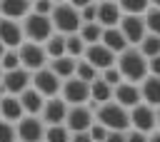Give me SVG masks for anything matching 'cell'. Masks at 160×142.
<instances>
[{"label":"cell","mask_w":160,"mask_h":142,"mask_svg":"<svg viewBox=\"0 0 160 142\" xmlns=\"http://www.w3.org/2000/svg\"><path fill=\"white\" fill-rule=\"evenodd\" d=\"M30 87H35V90L48 100V97H58V95H60L62 80H60V77L45 65V67H40V70L30 72Z\"/></svg>","instance_id":"cell-5"},{"label":"cell","mask_w":160,"mask_h":142,"mask_svg":"<svg viewBox=\"0 0 160 142\" xmlns=\"http://www.w3.org/2000/svg\"><path fill=\"white\" fill-rule=\"evenodd\" d=\"M20 27H22V37H25L28 42H40V45L55 32L50 17H48V15H38V12H32V10L22 17Z\"/></svg>","instance_id":"cell-4"},{"label":"cell","mask_w":160,"mask_h":142,"mask_svg":"<svg viewBox=\"0 0 160 142\" xmlns=\"http://www.w3.org/2000/svg\"><path fill=\"white\" fill-rule=\"evenodd\" d=\"M22 27L18 20H8V17H0V42L5 47H20L22 45Z\"/></svg>","instance_id":"cell-17"},{"label":"cell","mask_w":160,"mask_h":142,"mask_svg":"<svg viewBox=\"0 0 160 142\" xmlns=\"http://www.w3.org/2000/svg\"><path fill=\"white\" fill-rule=\"evenodd\" d=\"M125 142H148V135L138 132V130H128L125 132Z\"/></svg>","instance_id":"cell-39"},{"label":"cell","mask_w":160,"mask_h":142,"mask_svg":"<svg viewBox=\"0 0 160 142\" xmlns=\"http://www.w3.org/2000/svg\"><path fill=\"white\" fill-rule=\"evenodd\" d=\"M0 80H2V67H0Z\"/></svg>","instance_id":"cell-49"},{"label":"cell","mask_w":160,"mask_h":142,"mask_svg":"<svg viewBox=\"0 0 160 142\" xmlns=\"http://www.w3.org/2000/svg\"><path fill=\"white\" fill-rule=\"evenodd\" d=\"M98 77H100L102 82H108L110 87H115V85H120V82H122V75H120V70H118L115 65H110V67L100 70V72H98Z\"/></svg>","instance_id":"cell-34"},{"label":"cell","mask_w":160,"mask_h":142,"mask_svg":"<svg viewBox=\"0 0 160 142\" xmlns=\"http://www.w3.org/2000/svg\"><path fill=\"white\" fill-rule=\"evenodd\" d=\"M105 142H125V132H120V130H108Z\"/></svg>","instance_id":"cell-41"},{"label":"cell","mask_w":160,"mask_h":142,"mask_svg":"<svg viewBox=\"0 0 160 142\" xmlns=\"http://www.w3.org/2000/svg\"><path fill=\"white\" fill-rule=\"evenodd\" d=\"M148 142H160V130H152L148 135Z\"/></svg>","instance_id":"cell-44"},{"label":"cell","mask_w":160,"mask_h":142,"mask_svg":"<svg viewBox=\"0 0 160 142\" xmlns=\"http://www.w3.org/2000/svg\"><path fill=\"white\" fill-rule=\"evenodd\" d=\"M142 22H145V30L150 35H158L160 37V10L158 7H148L142 12Z\"/></svg>","instance_id":"cell-31"},{"label":"cell","mask_w":160,"mask_h":142,"mask_svg":"<svg viewBox=\"0 0 160 142\" xmlns=\"http://www.w3.org/2000/svg\"><path fill=\"white\" fill-rule=\"evenodd\" d=\"M135 47H138V50H140V52H142V55L150 60V57L160 55V37H158V35H150V32H145V37H142V40H140Z\"/></svg>","instance_id":"cell-26"},{"label":"cell","mask_w":160,"mask_h":142,"mask_svg":"<svg viewBox=\"0 0 160 142\" xmlns=\"http://www.w3.org/2000/svg\"><path fill=\"white\" fill-rule=\"evenodd\" d=\"M118 27H120V32H122V37L128 40V45H138L142 37H145V22H142V15H122L120 17V22H118Z\"/></svg>","instance_id":"cell-13"},{"label":"cell","mask_w":160,"mask_h":142,"mask_svg":"<svg viewBox=\"0 0 160 142\" xmlns=\"http://www.w3.org/2000/svg\"><path fill=\"white\" fill-rule=\"evenodd\" d=\"M122 10V15H142L150 7V0H115Z\"/></svg>","instance_id":"cell-30"},{"label":"cell","mask_w":160,"mask_h":142,"mask_svg":"<svg viewBox=\"0 0 160 142\" xmlns=\"http://www.w3.org/2000/svg\"><path fill=\"white\" fill-rule=\"evenodd\" d=\"M0 142H18V132H15V122L0 120Z\"/></svg>","instance_id":"cell-35"},{"label":"cell","mask_w":160,"mask_h":142,"mask_svg":"<svg viewBox=\"0 0 160 142\" xmlns=\"http://www.w3.org/2000/svg\"><path fill=\"white\" fill-rule=\"evenodd\" d=\"M5 50H8V47H5L2 42H0V57H2V52H5Z\"/></svg>","instance_id":"cell-47"},{"label":"cell","mask_w":160,"mask_h":142,"mask_svg":"<svg viewBox=\"0 0 160 142\" xmlns=\"http://www.w3.org/2000/svg\"><path fill=\"white\" fill-rule=\"evenodd\" d=\"M42 142H70V130L65 125H45Z\"/></svg>","instance_id":"cell-27"},{"label":"cell","mask_w":160,"mask_h":142,"mask_svg":"<svg viewBox=\"0 0 160 142\" xmlns=\"http://www.w3.org/2000/svg\"><path fill=\"white\" fill-rule=\"evenodd\" d=\"M148 75L160 77V55H155V57H150V60H148Z\"/></svg>","instance_id":"cell-40"},{"label":"cell","mask_w":160,"mask_h":142,"mask_svg":"<svg viewBox=\"0 0 160 142\" xmlns=\"http://www.w3.org/2000/svg\"><path fill=\"white\" fill-rule=\"evenodd\" d=\"M30 2L28 0H0V17H8V20H22L28 12H30Z\"/></svg>","instance_id":"cell-22"},{"label":"cell","mask_w":160,"mask_h":142,"mask_svg":"<svg viewBox=\"0 0 160 142\" xmlns=\"http://www.w3.org/2000/svg\"><path fill=\"white\" fill-rule=\"evenodd\" d=\"M150 7H158L160 10V0H150Z\"/></svg>","instance_id":"cell-46"},{"label":"cell","mask_w":160,"mask_h":142,"mask_svg":"<svg viewBox=\"0 0 160 142\" xmlns=\"http://www.w3.org/2000/svg\"><path fill=\"white\" fill-rule=\"evenodd\" d=\"M18 100H20V105H22V112H25V115H38V117H40L42 105H45V97H42L35 87L22 90V92L18 95Z\"/></svg>","instance_id":"cell-19"},{"label":"cell","mask_w":160,"mask_h":142,"mask_svg":"<svg viewBox=\"0 0 160 142\" xmlns=\"http://www.w3.org/2000/svg\"><path fill=\"white\" fill-rule=\"evenodd\" d=\"M155 130H160V105L155 107Z\"/></svg>","instance_id":"cell-45"},{"label":"cell","mask_w":160,"mask_h":142,"mask_svg":"<svg viewBox=\"0 0 160 142\" xmlns=\"http://www.w3.org/2000/svg\"><path fill=\"white\" fill-rule=\"evenodd\" d=\"M138 85H140V97H142V102L158 107V105H160V77L148 75V77H142Z\"/></svg>","instance_id":"cell-20"},{"label":"cell","mask_w":160,"mask_h":142,"mask_svg":"<svg viewBox=\"0 0 160 142\" xmlns=\"http://www.w3.org/2000/svg\"><path fill=\"white\" fill-rule=\"evenodd\" d=\"M70 142H92V140L85 130V132H70Z\"/></svg>","instance_id":"cell-42"},{"label":"cell","mask_w":160,"mask_h":142,"mask_svg":"<svg viewBox=\"0 0 160 142\" xmlns=\"http://www.w3.org/2000/svg\"><path fill=\"white\" fill-rule=\"evenodd\" d=\"M112 102L122 105L125 110L135 107L138 102H142V97H140V85H138V82H128V80H122L120 85L112 87Z\"/></svg>","instance_id":"cell-15"},{"label":"cell","mask_w":160,"mask_h":142,"mask_svg":"<svg viewBox=\"0 0 160 142\" xmlns=\"http://www.w3.org/2000/svg\"><path fill=\"white\" fill-rule=\"evenodd\" d=\"M42 50L48 55V60H55V57H62L65 55V35L60 32H52L45 42H42Z\"/></svg>","instance_id":"cell-25"},{"label":"cell","mask_w":160,"mask_h":142,"mask_svg":"<svg viewBox=\"0 0 160 142\" xmlns=\"http://www.w3.org/2000/svg\"><path fill=\"white\" fill-rule=\"evenodd\" d=\"M95 122H100L102 127L108 130H120V132H128L130 130V117H128V110L118 102H105L95 110Z\"/></svg>","instance_id":"cell-2"},{"label":"cell","mask_w":160,"mask_h":142,"mask_svg":"<svg viewBox=\"0 0 160 142\" xmlns=\"http://www.w3.org/2000/svg\"><path fill=\"white\" fill-rule=\"evenodd\" d=\"M28 2H30V5H32V2H35V0H28Z\"/></svg>","instance_id":"cell-50"},{"label":"cell","mask_w":160,"mask_h":142,"mask_svg":"<svg viewBox=\"0 0 160 142\" xmlns=\"http://www.w3.org/2000/svg\"><path fill=\"white\" fill-rule=\"evenodd\" d=\"M0 67H2V72L15 70V67H22V65H20V55H18V47H8V50L2 52V57H0Z\"/></svg>","instance_id":"cell-33"},{"label":"cell","mask_w":160,"mask_h":142,"mask_svg":"<svg viewBox=\"0 0 160 142\" xmlns=\"http://www.w3.org/2000/svg\"><path fill=\"white\" fill-rule=\"evenodd\" d=\"M112 100V87L108 85V82H102L100 77H95L92 82H90V100L85 102L92 112L100 107V105H105V102H110Z\"/></svg>","instance_id":"cell-18"},{"label":"cell","mask_w":160,"mask_h":142,"mask_svg":"<svg viewBox=\"0 0 160 142\" xmlns=\"http://www.w3.org/2000/svg\"><path fill=\"white\" fill-rule=\"evenodd\" d=\"M128 117H130V130H138L145 135H150L155 130V107L152 105L138 102L135 107L128 110Z\"/></svg>","instance_id":"cell-8"},{"label":"cell","mask_w":160,"mask_h":142,"mask_svg":"<svg viewBox=\"0 0 160 142\" xmlns=\"http://www.w3.org/2000/svg\"><path fill=\"white\" fill-rule=\"evenodd\" d=\"M15 132H18V142H42L45 122L38 115H22L15 122Z\"/></svg>","instance_id":"cell-6"},{"label":"cell","mask_w":160,"mask_h":142,"mask_svg":"<svg viewBox=\"0 0 160 142\" xmlns=\"http://www.w3.org/2000/svg\"><path fill=\"white\" fill-rule=\"evenodd\" d=\"M68 102L58 95V97H48L45 105H42V112H40V120L45 125H62L65 122V115H68Z\"/></svg>","instance_id":"cell-16"},{"label":"cell","mask_w":160,"mask_h":142,"mask_svg":"<svg viewBox=\"0 0 160 142\" xmlns=\"http://www.w3.org/2000/svg\"><path fill=\"white\" fill-rule=\"evenodd\" d=\"M85 42H82V37L78 35V32H72V35H65V55H70V57H75V60H80L82 57V52H85Z\"/></svg>","instance_id":"cell-29"},{"label":"cell","mask_w":160,"mask_h":142,"mask_svg":"<svg viewBox=\"0 0 160 142\" xmlns=\"http://www.w3.org/2000/svg\"><path fill=\"white\" fill-rule=\"evenodd\" d=\"M75 65H78V60L75 57H70V55H62V57H55V60H48V67L65 82V80H70V77H75Z\"/></svg>","instance_id":"cell-24"},{"label":"cell","mask_w":160,"mask_h":142,"mask_svg":"<svg viewBox=\"0 0 160 142\" xmlns=\"http://www.w3.org/2000/svg\"><path fill=\"white\" fill-rule=\"evenodd\" d=\"M100 42H102L110 52H115V55H120L125 47H130V45H128V40L122 37V32H120V27H118V25H115V27H102Z\"/></svg>","instance_id":"cell-23"},{"label":"cell","mask_w":160,"mask_h":142,"mask_svg":"<svg viewBox=\"0 0 160 142\" xmlns=\"http://www.w3.org/2000/svg\"><path fill=\"white\" fill-rule=\"evenodd\" d=\"M122 17V10L115 0H95V22L100 27H115Z\"/></svg>","instance_id":"cell-12"},{"label":"cell","mask_w":160,"mask_h":142,"mask_svg":"<svg viewBox=\"0 0 160 142\" xmlns=\"http://www.w3.org/2000/svg\"><path fill=\"white\" fill-rule=\"evenodd\" d=\"M65 2H68V5H72L75 10H82L85 5H90V2H95V0H65Z\"/></svg>","instance_id":"cell-43"},{"label":"cell","mask_w":160,"mask_h":142,"mask_svg":"<svg viewBox=\"0 0 160 142\" xmlns=\"http://www.w3.org/2000/svg\"><path fill=\"white\" fill-rule=\"evenodd\" d=\"M52 7H55V5H52L50 0H35L30 10H32V12H38V15H48V17H50V12H52Z\"/></svg>","instance_id":"cell-37"},{"label":"cell","mask_w":160,"mask_h":142,"mask_svg":"<svg viewBox=\"0 0 160 142\" xmlns=\"http://www.w3.org/2000/svg\"><path fill=\"white\" fill-rule=\"evenodd\" d=\"M75 77H78V80H82V82H92V80L98 77V70H95L88 60H82V57H80V60H78V65H75Z\"/></svg>","instance_id":"cell-32"},{"label":"cell","mask_w":160,"mask_h":142,"mask_svg":"<svg viewBox=\"0 0 160 142\" xmlns=\"http://www.w3.org/2000/svg\"><path fill=\"white\" fill-rule=\"evenodd\" d=\"M30 87V72L25 67H15V70H8L2 72V80H0V95H20L22 90Z\"/></svg>","instance_id":"cell-10"},{"label":"cell","mask_w":160,"mask_h":142,"mask_svg":"<svg viewBox=\"0 0 160 142\" xmlns=\"http://www.w3.org/2000/svg\"><path fill=\"white\" fill-rule=\"evenodd\" d=\"M22 105L18 100V95H0V120L8 122H18L22 117Z\"/></svg>","instance_id":"cell-21"},{"label":"cell","mask_w":160,"mask_h":142,"mask_svg":"<svg viewBox=\"0 0 160 142\" xmlns=\"http://www.w3.org/2000/svg\"><path fill=\"white\" fill-rule=\"evenodd\" d=\"M88 135H90L92 142H105V137H108V127H102L100 122H92L90 130H88Z\"/></svg>","instance_id":"cell-36"},{"label":"cell","mask_w":160,"mask_h":142,"mask_svg":"<svg viewBox=\"0 0 160 142\" xmlns=\"http://www.w3.org/2000/svg\"><path fill=\"white\" fill-rule=\"evenodd\" d=\"M92 122H95V112H92L88 105H70L62 125H65L70 132H85V130H90Z\"/></svg>","instance_id":"cell-9"},{"label":"cell","mask_w":160,"mask_h":142,"mask_svg":"<svg viewBox=\"0 0 160 142\" xmlns=\"http://www.w3.org/2000/svg\"><path fill=\"white\" fill-rule=\"evenodd\" d=\"M115 67L120 70L122 80H128V82H140L142 77H148V57L132 45L125 47L115 57Z\"/></svg>","instance_id":"cell-1"},{"label":"cell","mask_w":160,"mask_h":142,"mask_svg":"<svg viewBox=\"0 0 160 142\" xmlns=\"http://www.w3.org/2000/svg\"><path fill=\"white\" fill-rule=\"evenodd\" d=\"M80 22H95V2H90L80 10Z\"/></svg>","instance_id":"cell-38"},{"label":"cell","mask_w":160,"mask_h":142,"mask_svg":"<svg viewBox=\"0 0 160 142\" xmlns=\"http://www.w3.org/2000/svg\"><path fill=\"white\" fill-rule=\"evenodd\" d=\"M115 52H110L102 42H95V45H88L85 47V52H82V60H88L98 72L100 70H105V67H110V65H115Z\"/></svg>","instance_id":"cell-14"},{"label":"cell","mask_w":160,"mask_h":142,"mask_svg":"<svg viewBox=\"0 0 160 142\" xmlns=\"http://www.w3.org/2000/svg\"><path fill=\"white\" fill-rule=\"evenodd\" d=\"M78 35L82 37V42H85V45H95V42H100L102 27H100L98 22H82V25H80V30H78Z\"/></svg>","instance_id":"cell-28"},{"label":"cell","mask_w":160,"mask_h":142,"mask_svg":"<svg viewBox=\"0 0 160 142\" xmlns=\"http://www.w3.org/2000/svg\"><path fill=\"white\" fill-rule=\"evenodd\" d=\"M50 22H52V30L60 32V35H72L80 30V10H75L72 5L68 2H58L50 12Z\"/></svg>","instance_id":"cell-3"},{"label":"cell","mask_w":160,"mask_h":142,"mask_svg":"<svg viewBox=\"0 0 160 142\" xmlns=\"http://www.w3.org/2000/svg\"><path fill=\"white\" fill-rule=\"evenodd\" d=\"M50 2H52V5H58V2H65V0H50Z\"/></svg>","instance_id":"cell-48"},{"label":"cell","mask_w":160,"mask_h":142,"mask_svg":"<svg viewBox=\"0 0 160 142\" xmlns=\"http://www.w3.org/2000/svg\"><path fill=\"white\" fill-rule=\"evenodd\" d=\"M18 55H20V65H22L28 72H35V70H40V67L48 65V55H45V50H42L40 42H28V40H22V45L18 47Z\"/></svg>","instance_id":"cell-7"},{"label":"cell","mask_w":160,"mask_h":142,"mask_svg":"<svg viewBox=\"0 0 160 142\" xmlns=\"http://www.w3.org/2000/svg\"><path fill=\"white\" fill-rule=\"evenodd\" d=\"M60 97L68 102V105H85L90 100V82H82L78 77H70L62 82L60 87Z\"/></svg>","instance_id":"cell-11"}]
</instances>
